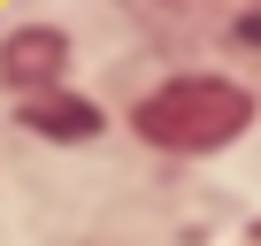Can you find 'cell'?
<instances>
[{
	"instance_id": "6da1fadb",
	"label": "cell",
	"mask_w": 261,
	"mask_h": 246,
	"mask_svg": "<svg viewBox=\"0 0 261 246\" xmlns=\"http://www.w3.org/2000/svg\"><path fill=\"white\" fill-rule=\"evenodd\" d=\"M246 123H253V100L223 77H177L154 100H139V131L154 146H177V154H207V146L238 139Z\"/></svg>"
},
{
	"instance_id": "7a4b0ae2",
	"label": "cell",
	"mask_w": 261,
	"mask_h": 246,
	"mask_svg": "<svg viewBox=\"0 0 261 246\" xmlns=\"http://www.w3.org/2000/svg\"><path fill=\"white\" fill-rule=\"evenodd\" d=\"M62 54H69V46H62L54 31H16V39H8V62H0V77H8V85H39V77L62 69Z\"/></svg>"
},
{
	"instance_id": "3957f363",
	"label": "cell",
	"mask_w": 261,
	"mask_h": 246,
	"mask_svg": "<svg viewBox=\"0 0 261 246\" xmlns=\"http://www.w3.org/2000/svg\"><path fill=\"white\" fill-rule=\"evenodd\" d=\"M31 123H39L46 139H92V131H100V108H92V100H39Z\"/></svg>"
}]
</instances>
